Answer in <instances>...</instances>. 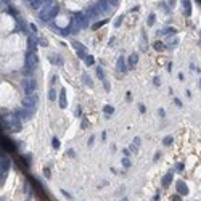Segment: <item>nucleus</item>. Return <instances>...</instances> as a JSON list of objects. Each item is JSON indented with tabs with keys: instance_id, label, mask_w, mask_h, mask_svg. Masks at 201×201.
Segmentation results:
<instances>
[{
	"instance_id": "f257e3e1",
	"label": "nucleus",
	"mask_w": 201,
	"mask_h": 201,
	"mask_svg": "<svg viewBox=\"0 0 201 201\" xmlns=\"http://www.w3.org/2000/svg\"><path fill=\"white\" fill-rule=\"evenodd\" d=\"M58 11H60V7H58V3L56 2H45V5H44V8L40 10V20L42 21H52L53 18L58 15Z\"/></svg>"
},
{
	"instance_id": "f03ea898",
	"label": "nucleus",
	"mask_w": 201,
	"mask_h": 201,
	"mask_svg": "<svg viewBox=\"0 0 201 201\" xmlns=\"http://www.w3.org/2000/svg\"><path fill=\"white\" fill-rule=\"evenodd\" d=\"M5 121H7V126H8V129H10V130H13V132L21 130V119L16 116V113L15 114H10Z\"/></svg>"
},
{
	"instance_id": "7ed1b4c3",
	"label": "nucleus",
	"mask_w": 201,
	"mask_h": 201,
	"mask_svg": "<svg viewBox=\"0 0 201 201\" xmlns=\"http://www.w3.org/2000/svg\"><path fill=\"white\" fill-rule=\"evenodd\" d=\"M21 87H23V90L26 93V97H31V95H34V90L37 87V84H35L34 79H24L21 82Z\"/></svg>"
},
{
	"instance_id": "20e7f679",
	"label": "nucleus",
	"mask_w": 201,
	"mask_h": 201,
	"mask_svg": "<svg viewBox=\"0 0 201 201\" xmlns=\"http://www.w3.org/2000/svg\"><path fill=\"white\" fill-rule=\"evenodd\" d=\"M37 95H31V97H24L23 98V101H21V105L24 106V109H27V111H34L35 109V106H37Z\"/></svg>"
},
{
	"instance_id": "39448f33",
	"label": "nucleus",
	"mask_w": 201,
	"mask_h": 201,
	"mask_svg": "<svg viewBox=\"0 0 201 201\" xmlns=\"http://www.w3.org/2000/svg\"><path fill=\"white\" fill-rule=\"evenodd\" d=\"M35 66H37V53L35 52H27L26 53V68H27V71L35 69Z\"/></svg>"
},
{
	"instance_id": "423d86ee",
	"label": "nucleus",
	"mask_w": 201,
	"mask_h": 201,
	"mask_svg": "<svg viewBox=\"0 0 201 201\" xmlns=\"http://www.w3.org/2000/svg\"><path fill=\"white\" fill-rule=\"evenodd\" d=\"M76 24H77L81 29H85V27L89 26V16L85 13H76L74 15V20H72Z\"/></svg>"
},
{
	"instance_id": "0eeeda50",
	"label": "nucleus",
	"mask_w": 201,
	"mask_h": 201,
	"mask_svg": "<svg viewBox=\"0 0 201 201\" xmlns=\"http://www.w3.org/2000/svg\"><path fill=\"white\" fill-rule=\"evenodd\" d=\"M0 148L2 150H5V151H15L16 150V147L13 145V142L8 138V137H5V135H2V133H0Z\"/></svg>"
},
{
	"instance_id": "6e6552de",
	"label": "nucleus",
	"mask_w": 201,
	"mask_h": 201,
	"mask_svg": "<svg viewBox=\"0 0 201 201\" xmlns=\"http://www.w3.org/2000/svg\"><path fill=\"white\" fill-rule=\"evenodd\" d=\"M85 15H87L89 18H98L101 15V11H100V8L97 7V3H93V5L85 8Z\"/></svg>"
},
{
	"instance_id": "1a4fd4ad",
	"label": "nucleus",
	"mask_w": 201,
	"mask_h": 201,
	"mask_svg": "<svg viewBox=\"0 0 201 201\" xmlns=\"http://www.w3.org/2000/svg\"><path fill=\"white\" fill-rule=\"evenodd\" d=\"M16 116L20 118L21 121H29L32 118V111H27V109H20V111H16Z\"/></svg>"
},
{
	"instance_id": "9d476101",
	"label": "nucleus",
	"mask_w": 201,
	"mask_h": 201,
	"mask_svg": "<svg viewBox=\"0 0 201 201\" xmlns=\"http://www.w3.org/2000/svg\"><path fill=\"white\" fill-rule=\"evenodd\" d=\"M175 188H177V191H179V195H188V187H187L182 180L175 182Z\"/></svg>"
},
{
	"instance_id": "9b49d317",
	"label": "nucleus",
	"mask_w": 201,
	"mask_h": 201,
	"mask_svg": "<svg viewBox=\"0 0 201 201\" xmlns=\"http://www.w3.org/2000/svg\"><path fill=\"white\" fill-rule=\"evenodd\" d=\"M8 169H10V159L5 158V156L2 155V156H0V170H2V172H7Z\"/></svg>"
},
{
	"instance_id": "f8f14e48",
	"label": "nucleus",
	"mask_w": 201,
	"mask_h": 201,
	"mask_svg": "<svg viewBox=\"0 0 201 201\" xmlns=\"http://www.w3.org/2000/svg\"><path fill=\"white\" fill-rule=\"evenodd\" d=\"M116 66H118V71L119 72H124V74L127 72V64H126V61H124V56H119V58H118Z\"/></svg>"
},
{
	"instance_id": "ddd939ff",
	"label": "nucleus",
	"mask_w": 201,
	"mask_h": 201,
	"mask_svg": "<svg viewBox=\"0 0 201 201\" xmlns=\"http://www.w3.org/2000/svg\"><path fill=\"white\" fill-rule=\"evenodd\" d=\"M68 106V100H66V89H61L60 90V108H66Z\"/></svg>"
},
{
	"instance_id": "4468645a",
	"label": "nucleus",
	"mask_w": 201,
	"mask_h": 201,
	"mask_svg": "<svg viewBox=\"0 0 201 201\" xmlns=\"http://www.w3.org/2000/svg\"><path fill=\"white\" fill-rule=\"evenodd\" d=\"M137 63H138V55H137V53H132V55L129 56V68L133 69V68L137 66Z\"/></svg>"
},
{
	"instance_id": "2eb2a0df",
	"label": "nucleus",
	"mask_w": 201,
	"mask_h": 201,
	"mask_svg": "<svg viewBox=\"0 0 201 201\" xmlns=\"http://www.w3.org/2000/svg\"><path fill=\"white\" fill-rule=\"evenodd\" d=\"M66 29H68V34H77V32L81 31V27L76 24L74 21H71V23H69V26L66 27Z\"/></svg>"
},
{
	"instance_id": "dca6fc26",
	"label": "nucleus",
	"mask_w": 201,
	"mask_h": 201,
	"mask_svg": "<svg viewBox=\"0 0 201 201\" xmlns=\"http://www.w3.org/2000/svg\"><path fill=\"white\" fill-rule=\"evenodd\" d=\"M170 182H172V170H169L167 174L162 177V187H169Z\"/></svg>"
},
{
	"instance_id": "f3484780",
	"label": "nucleus",
	"mask_w": 201,
	"mask_h": 201,
	"mask_svg": "<svg viewBox=\"0 0 201 201\" xmlns=\"http://www.w3.org/2000/svg\"><path fill=\"white\" fill-rule=\"evenodd\" d=\"M37 39H34V37H29L27 39V45H29V52H35V48H37Z\"/></svg>"
},
{
	"instance_id": "a211bd4d",
	"label": "nucleus",
	"mask_w": 201,
	"mask_h": 201,
	"mask_svg": "<svg viewBox=\"0 0 201 201\" xmlns=\"http://www.w3.org/2000/svg\"><path fill=\"white\" fill-rule=\"evenodd\" d=\"M177 32V29H175V27H164V29H162V31H159V35H170V34H175Z\"/></svg>"
},
{
	"instance_id": "6ab92c4d",
	"label": "nucleus",
	"mask_w": 201,
	"mask_h": 201,
	"mask_svg": "<svg viewBox=\"0 0 201 201\" xmlns=\"http://www.w3.org/2000/svg\"><path fill=\"white\" fill-rule=\"evenodd\" d=\"M50 60H52V63H55L56 66H63V64H64V60L61 58L60 55H52V58H50Z\"/></svg>"
},
{
	"instance_id": "aec40b11",
	"label": "nucleus",
	"mask_w": 201,
	"mask_h": 201,
	"mask_svg": "<svg viewBox=\"0 0 201 201\" xmlns=\"http://www.w3.org/2000/svg\"><path fill=\"white\" fill-rule=\"evenodd\" d=\"M72 47L77 50V53H87V48H85V45H82V44H79V42H72Z\"/></svg>"
},
{
	"instance_id": "412c9836",
	"label": "nucleus",
	"mask_w": 201,
	"mask_h": 201,
	"mask_svg": "<svg viewBox=\"0 0 201 201\" xmlns=\"http://www.w3.org/2000/svg\"><path fill=\"white\" fill-rule=\"evenodd\" d=\"M182 5H184V15L190 16V13H191V2H182Z\"/></svg>"
},
{
	"instance_id": "4be33fe9",
	"label": "nucleus",
	"mask_w": 201,
	"mask_h": 201,
	"mask_svg": "<svg viewBox=\"0 0 201 201\" xmlns=\"http://www.w3.org/2000/svg\"><path fill=\"white\" fill-rule=\"evenodd\" d=\"M29 3H31V7L34 8V10H39L42 5H45L44 0H32V2H29Z\"/></svg>"
},
{
	"instance_id": "5701e85b",
	"label": "nucleus",
	"mask_w": 201,
	"mask_h": 201,
	"mask_svg": "<svg viewBox=\"0 0 201 201\" xmlns=\"http://www.w3.org/2000/svg\"><path fill=\"white\" fill-rule=\"evenodd\" d=\"M82 81H84V84H87L89 87H93V82L90 81V76H89V74H84V76H82Z\"/></svg>"
},
{
	"instance_id": "b1692460",
	"label": "nucleus",
	"mask_w": 201,
	"mask_h": 201,
	"mask_svg": "<svg viewBox=\"0 0 201 201\" xmlns=\"http://www.w3.org/2000/svg\"><path fill=\"white\" fill-rule=\"evenodd\" d=\"M153 47H155V50H158V52H162V50L166 48V45L162 44V42H155V44H153Z\"/></svg>"
},
{
	"instance_id": "393cba45",
	"label": "nucleus",
	"mask_w": 201,
	"mask_h": 201,
	"mask_svg": "<svg viewBox=\"0 0 201 201\" xmlns=\"http://www.w3.org/2000/svg\"><path fill=\"white\" fill-rule=\"evenodd\" d=\"M103 111H105V114H106V118H108L109 114H113V113H114V108H113V106H109V105H106V106L103 108Z\"/></svg>"
},
{
	"instance_id": "a878e982",
	"label": "nucleus",
	"mask_w": 201,
	"mask_h": 201,
	"mask_svg": "<svg viewBox=\"0 0 201 201\" xmlns=\"http://www.w3.org/2000/svg\"><path fill=\"white\" fill-rule=\"evenodd\" d=\"M177 42H179V39H177V37H169V39H167V45H169V47H174V45H177Z\"/></svg>"
},
{
	"instance_id": "bb28decb",
	"label": "nucleus",
	"mask_w": 201,
	"mask_h": 201,
	"mask_svg": "<svg viewBox=\"0 0 201 201\" xmlns=\"http://www.w3.org/2000/svg\"><path fill=\"white\" fill-rule=\"evenodd\" d=\"M85 64H87V66H92L93 63H95V60H93V56H90V55H87V56H85Z\"/></svg>"
},
{
	"instance_id": "cd10ccee",
	"label": "nucleus",
	"mask_w": 201,
	"mask_h": 201,
	"mask_svg": "<svg viewBox=\"0 0 201 201\" xmlns=\"http://www.w3.org/2000/svg\"><path fill=\"white\" fill-rule=\"evenodd\" d=\"M52 145H53L55 150H58V148H60V140L56 138V137H53V138H52Z\"/></svg>"
},
{
	"instance_id": "c85d7f7f",
	"label": "nucleus",
	"mask_w": 201,
	"mask_h": 201,
	"mask_svg": "<svg viewBox=\"0 0 201 201\" xmlns=\"http://www.w3.org/2000/svg\"><path fill=\"white\" fill-rule=\"evenodd\" d=\"M155 21H156L155 15H150V16H148V20H147V24H148V26H153V24H155Z\"/></svg>"
},
{
	"instance_id": "c756f323",
	"label": "nucleus",
	"mask_w": 201,
	"mask_h": 201,
	"mask_svg": "<svg viewBox=\"0 0 201 201\" xmlns=\"http://www.w3.org/2000/svg\"><path fill=\"white\" fill-rule=\"evenodd\" d=\"M97 76L100 77V81H105V74H103V69L100 68V66L97 68Z\"/></svg>"
},
{
	"instance_id": "7c9ffc66",
	"label": "nucleus",
	"mask_w": 201,
	"mask_h": 201,
	"mask_svg": "<svg viewBox=\"0 0 201 201\" xmlns=\"http://www.w3.org/2000/svg\"><path fill=\"white\" fill-rule=\"evenodd\" d=\"M172 142H174V138H172V137L169 135V137H166L164 140H162V145H166V147H167V145H170Z\"/></svg>"
},
{
	"instance_id": "2f4dec72",
	"label": "nucleus",
	"mask_w": 201,
	"mask_h": 201,
	"mask_svg": "<svg viewBox=\"0 0 201 201\" xmlns=\"http://www.w3.org/2000/svg\"><path fill=\"white\" fill-rule=\"evenodd\" d=\"M121 162H122V166H124V167H130V159H129V158H122V161H121Z\"/></svg>"
},
{
	"instance_id": "473e14b6",
	"label": "nucleus",
	"mask_w": 201,
	"mask_h": 201,
	"mask_svg": "<svg viewBox=\"0 0 201 201\" xmlns=\"http://www.w3.org/2000/svg\"><path fill=\"white\" fill-rule=\"evenodd\" d=\"M122 20H124V15H121L118 20L114 21V27H119V26H121V23H122Z\"/></svg>"
},
{
	"instance_id": "72a5a7b5",
	"label": "nucleus",
	"mask_w": 201,
	"mask_h": 201,
	"mask_svg": "<svg viewBox=\"0 0 201 201\" xmlns=\"http://www.w3.org/2000/svg\"><path fill=\"white\" fill-rule=\"evenodd\" d=\"M48 98H50V100H55V98H56V92H55V89H50V92H48Z\"/></svg>"
},
{
	"instance_id": "f704fd0d",
	"label": "nucleus",
	"mask_w": 201,
	"mask_h": 201,
	"mask_svg": "<svg viewBox=\"0 0 201 201\" xmlns=\"http://www.w3.org/2000/svg\"><path fill=\"white\" fill-rule=\"evenodd\" d=\"M103 24H106V20H105V21H98L97 24H93V31H97V29H98V27H101Z\"/></svg>"
},
{
	"instance_id": "c9c22d12",
	"label": "nucleus",
	"mask_w": 201,
	"mask_h": 201,
	"mask_svg": "<svg viewBox=\"0 0 201 201\" xmlns=\"http://www.w3.org/2000/svg\"><path fill=\"white\" fill-rule=\"evenodd\" d=\"M39 45H42V47H47V45H48V42H47L45 39H39Z\"/></svg>"
},
{
	"instance_id": "e433bc0d",
	"label": "nucleus",
	"mask_w": 201,
	"mask_h": 201,
	"mask_svg": "<svg viewBox=\"0 0 201 201\" xmlns=\"http://www.w3.org/2000/svg\"><path fill=\"white\" fill-rule=\"evenodd\" d=\"M175 169H177V172H182V170H184V164H182V162H179V164L175 166Z\"/></svg>"
},
{
	"instance_id": "4c0bfd02",
	"label": "nucleus",
	"mask_w": 201,
	"mask_h": 201,
	"mask_svg": "<svg viewBox=\"0 0 201 201\" xmlns=\"http://www.w3.org/2000/svg\"><path fill=\"white\" fill-rule=\"evenodd\" d=\"M103 85H105V90H106V92H109V84H108V81H106V79L103 81Z\"/></svg>"
},
{
	"instance_id": "58836bf2",
	"label": "nucleus",
	"mask_w": 201,
	"mask_h": 201,
	"mask_svg": "<svg viewBox=\"0 0 201 201\" xmlns=\"http://www.w3.org/2000/svg\"><path fill=\"white\" fill-rule=\"evenodd\" d=\"M138 145H140V138H138V137H135V138H133V147L137 148Z\"/></svg>"
},
{
	"instance_id": "ea45409f",
	"label": "nucleus",
	"mask_w": 201,
	"mask_h": 201,
	"mask_svg": "<svg viewBox=\"0 0 201 201\" xmlns=\"http://www.w3.org/2000/svg\"><path fill=\"white\" fill-rule=\"evenodd\" d=\"M24 161H26V164L29 166V164H31V156H29V155H27V156H24Z\"/></svg>"
},
{
	"instance_id": "a19ab883",
	"label": "nucleus",
	"mask_w": 201,
	"mask_h": 201,
	"mask_svg": "<svg viewBox=\"0 0 201 201\" xmlns=\"http://www.w3.org/2000/svg\"><path fill=\"white\" fill-rule=\"evenodd\" d=\"M29 27H31L32 32H37V26H35V24H29Z\"/></svg>"
},
{
	"instance_id": "79ce46f5",
	"label": "nucleus",
	"mask_w": 201,
	"mask_h": 201,
	"mask_svg": "<svg viewBox=\"0 0 201 201\" xmlns=\"http://www.w3.org/2000/svg\"><path fill=\"white\" fill-rule=\"evenodd\" d=\"M44 175H45V177H50V170H48V169H47V167L44 169Z\"/></svg>"
},
{
	"instance_id": "37998d69",
	"label": "nucleus",
	"mask_w": 201,
	"mask_h": 201,
	"mask_svg": "<svg viewBox=\"0 0 201 201\" xmlns=\"http://www.w3.org/2000/svg\"><path fill=\"white\" fill-rule=\"evenodd\" d=\"M93 142H95V137L92 135V137L89 138V147H92V145H93Z\"/></svg>"
},
{
	"instance_id": "c03bdc74",
	"label": "nucleus",
	"mask_w": 201,
	"mask_h": 201,
	"mask_svg": "<svg viewBox=\"0 0 201 201\" xmlns=\"http://www.w3.org/2000/svg\"><path fill=\"white\" fill-rule=\"evenodd\" d=\"M174 103L177 105V106H182V101H180L179 98H174Z\"/></svg>"
},
{
	"instance_id": "a18cd8bd",
	"label": "nucleus",
	"mask_w": 201,
	"mask_h": 201,
	"mask_svg": "<svg viewBox=\"0 0 201 201\" xmlns=\"http://www.w3.org/2000/svg\"><path fill=\"white\" fill-rule=\"evenodd\" d=\"M61 193H63V195H64L66 198H71V195H69V193H68V191H66V190H61Z\"/></svg>"
},
{
	"instance_id": "49530a36",
	"label": "nucleus",
	"mask_w": 201,
	"mask_h": 201,
	"mask_svg": "<svg viewBox=\"0 0 201 201\" xmlns=\"http://www.w3.org/2000/svg\"><path fill=\"white\" fill-rule=\"evenodd\" d=\"M140 111H142V113H145V111H147V108H145V105H140Z\"/></svg>"
},
{
	"instance_id": "de8ad7c7",
	"label": "nucleus",
	"mask_w": 201,
	"mask_h": 201,
	"mask_svg": "<svg viewBox=\"0 0 201 201\" xmlns=\"http://www.w3.org/2000/svg\"><path fill=\"white\" fill-rule=\"evenodd\" d=\"M158 113H159V116H162V118H164V114H166V113H164V109H159Z\"/></svg>"
},
{
	"instance_id": "09e8293b",
	"label": "nucleus",
	"mask_w": 201,
	"mask_h": 201,
	"mask_svg": "<svg viewBox=\"0 0 201 201\" xmlns=\"http://www.w3.org/2000/svg\"><path fill=\"white\" fill-rule=\"evenodd\" d=\"M68 155H69V156H74L76 153H74V150H69V151H68Z\"/></svg>"
},
{
	"instance_id": "8fccbe9b",
	"label": "nucleus",
	"mask_w": 201,
	"mask_h": 201,
	"mask_svg": "<svg viewBox=\"0 0 201 201\" xmlns=\"http://www.w3.org/2000/svg\"><path fill=\"white\" fill-rule=\"evenodd\" d=\"M172 201H180V196H174V198H172Z\"/></svg>"
},
{
	"instance_id": "3c124183",
	"label": "nucleus",
	"mask_w": 201,
	"mask_h": 201,
	"mask_svg": "<svg viewBox=\"0 0 201 201\" xmlns=\"http://www.w3.org/2000/svg\"><path fill=\"white\" fill-rule=\"evenodd\" d=\"M121 201H129V199H127V198H122V199H121Z\"/></svg>"
},
{
	"instance_id": "603ef678",
	"label": "nucleus",
	"mask_w": 201,
	"mask_h": 201,
	"mask_svg": "<svg viewBox=\"0 0 201 201\" xmlns=\"http://www.w3.org/2000/svg\"><path fill=\"white\" fill-rule=\"evenodd\" d=\"M198 85H199V87H201V79H199V82H198Z\"/></svg>"
},
{
	"instance_id": "864d4df0",
	"label": "nucleus",
	"mask_w": 201,
	"mask_h": 201,
	"mask_svg": "<svg viewBox=\"0 0 201 201\" xmlns=\"http://www.w3.org/2000/svg\"><path fill=\"white\" fill-rule=\"evenodd\" d=\"M0 201H5V198H0Z\"/></svg>"
},
{
	"instance_id": "5fc2aeb1",
	"label": "nucleus",
	"mask_w": 201,
	"mask_h": 201,
	"mask_svg": "<svg viewBox=\"0 0 201 201\" xmlns=\"http://www.w3.org/2000/svg\"><path fill=\"white\" fill-rule=\"evenodd\" d=\"M199 35H201V32H199Z\"/></svg>"
}]
</instances>
